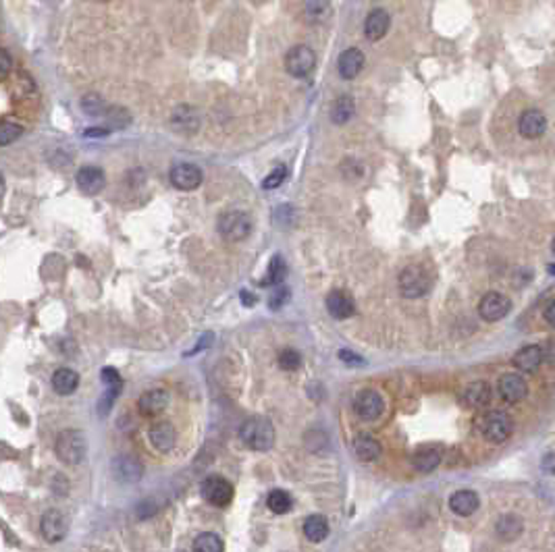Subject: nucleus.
I'll return each instance as SVG.
<instances>
[{
  "instance_id": "1",
  "label": "nucleus",
  "mask_w": 555,
  "mask_h": 552,
  "mask_svg": "<svg viewBox=\"0 0 555 552\" xmlns=\"http://www.w3.org/2000/svg\"><path fill=\"white\" fill-rule=\"evenodd\" d=\"M239 438L252 450H270L275 444V428L266 417H250L241 424Z\"/></svg>"
},
{
  "instance_id": "2",
  "label": "nucleus",
  "mask_w": 555,
  "mask_h": 552,
  "mask_svg": "<svg viewBox=\"0 0 555 552\" xmlns=\"http://www.w3.org/2000/svg\"><path fill=\"white\" fill-rule=\"evenodd\" d=\"M88 450V442H85V434L81 430H63L56 442H54V453L59 457V461H63L65 465H79L85 457Z\"/></svg>"
},
{
  "instance_id": "3",
  "label": "nucleus",
  "mask_w": 555,
  "mask_h": 552,
  "mask_svg": "<svg viewBox=\"0 0 555 552\" xmlns=\"http://www.w3.org/2000/svg\"><path fill=\"white\" fill-rule=\"evenodd\" d=\"M484 441L501 444L514 434V417L506 411H489L479 424Z\"/></svg>"
},
{
  "instance_id": "4",
  "label": "nucleus",
  "mask_w": 555,
  "mask_h": 552,
  "mask_svg": "<svg viewBox=\"0 0 555 552\" xmlns=\"http://www.w3.org/2000/svg\"><path fill=\"white\" fill-rule=\"evenodd\" d=\"M400 293L406 299H418L422 295L429 293L431 289V278L426 274V270L418 264L406 266L400 274Z\"/></svg>"
},
{
  "instance_id": "5",
  "label": "nucleus",
  "mask_w": 555,
  "mask_h": 552,
  "mask_svg": "<svg viewBox=\"0 0 555 552\" xmlns=\"http://www.w3.org/2000/svg\"><path fill=\"white\" fill-rule=\"evenodd\" d=\"M314 67H316V54L306 44H297L285 54V71L296 79L308 77L314 71Z\"/></svg>"
},
{
  "instance_id": "6",
  "label": "nucleus",
  "mask_w": 555,
  "mask_h": 552,
  "mask_svg": "<svg viewBox=\"0 0 555 552\" xmlns=\"http://www.w3.org/2000/svg\"><path fill=\"white\" fill-rule=\"evenodd\" d=\"M217 226L227 241H244L252 233V219L246 212L231 210L222 214Z\"/></svg>"
},
{
  "instance_id": "7",
  "label": "nucleus",
  "mask_w": 555,
  "mask_h": 552,
  "mask_svg": "<svg viewBox=\"0 0 555 552\" xmlns=\"http://www.w3.org/2000/svg\"><path fill=\"white\" fill-rule=\"evenodd\" d=\"M200 494L206 503L215 507H227L233 501V486L221 476H210L200 484Z\"/></svg>"
},
{
  "instance_id": "8",
  "label": "nucleus",
  "mask_w": 555,
  "mask_h": 552,
  "mask_svg": "<svg viewBox=\"0 0 555 552\" xmlns=\"http://www.w3.org/2000/svg\"><path fill=\"white\" fill-rule=\"evenodd\" d=\"M354 409H356V413H358L360 419H364V422H374V419H378V417L383 415V411H385V401H383V397H381L378 391H374V388H364V391H360V393L356 395V399H354Z\"/></svg>"
},
{
  "instance_id": "9",
  "label": "nucleus",
  "mask_w": 555,
  "mask_h": 552,
  "mask_svg": "<svg viewBox=\"0 0 555 552\" xmlns=\"http://www.w3.org/2000/svg\"><path fill=\"white\" fill-rule=\"evenodd\" d=\"M512 309V301L510 297L503 293L491 291V293L482 295L481 303H479V316L484 322H497L501 318H506Z\"/></svg>"
},
{
  "instance_id": "10",
  "label": "nucleus",
  "mask_w": 555,
  "mask_h": 552,
  "mask_svg": "<svg viewBox=\"0 0 555 552\" xmlns=\"http://www.w3.org/2000/svg\"><path fill=\"white\" fill-rule=\"evenodd\" d=\"M67 529H69V521L59 509H50L42 515L40 532L46 542H61L67 536Z\"/></svg>"
},
{
  "instance_id": "11",
  "label": "nucleus",
  "mask_w": 555,
  "mask_h": 552,
  "mask_svg": "<svg viewBox=\"0 0 555 552\" xmlns=\"http://www.w3.org/2000/svg\"><path fill=\"white\" fill-rule=\"evenodd\" d=\"M169 179L173 187L181 189V191H193L198 189L202 181H204V175L202 171L196 166V164H189V162H181V164H175L169 173Z\"/></svg>"
},
{
  "instance_id": "12",
  "label": "nucleus",
  "mask_w": 555,
  "mask_h": 552,
  "mask_svg": "<svg viewBox=\"0 0 555 552\" xmlns=\"http://www.w3.org/2000/svg\"><path fill=\"white\" fill-rule=\"evenodd\" d=\"M497 388H499V397H501L506 403H510V405L524 401L526 395H528V384H526V380H524L520 374H506V376H501Z\"/></svg>"
},
{
  "instance_id": "13",
  "label": "nucleus",
  "mask_w": 555,
  "mask_h": 552,
  "mask_svg": "<svg viewBox=\"0 0 555 552\" xmlns=\"http://www.w3.org/2000/svg\"><path fill=\"white\" fill-rule=\"evenodd\" d=\"M518 131L526 140H537L547 131V116L537 109H528L520 114Z\"/></svg>"
},
{
  "instance_id": "14",
  "label": "nucleus",
  "mask_w": 555,
  "mask_h": 552,
  "mask_svg": "<svg viewBox=\"0 0 555 552\" xmlns=\"http://www.w3.org/2000/svg\"><path fill=\"white\" fill-rule=\"evenodd\" d=\"M148 441L158 453L167 455L169 450H173L177 442V432L171 422H154L148 430Z\"/></svg>"
},
{
  "instance_id": "15",
  "label": "nucleus",
  "mask_w": 555,
  "mask_h": 552,
  "mask_svg": "<svg viewBox=\"0 0 555 552\" xmlns=\"http://www.w3.org/2000/svg\"><path fill=\"white\" fill-rule=\"evenodd\" d=\"M491 397H493V393H491L489 382L477 380V382H470L468 386H464V391L460 395V401H462V405L468 407V409H482V407H487L491 403Z\"/></svg>"
},
{
  "instance_id": "16",
  "label": "nucleus",
  "mask_w": 555,
  "mask_h": 552,
  "mask_svg": "<svg viewBox=\"0 0 555 552\" xmlns=\"http://www.w3.org/2000/svg\"><path fill=\"white\" fill-rule=\"evenodd\" d=\"M441 457H443L441 446H437V444H424V446H420V448L414 453L412 465H414V470L420 472V474H431V472H435V470L439 467Z\"/></svg>"
},
{
  "instance_id": "17",
  "label": "nucleus",
  "mask_w": 555,
  "mask_h": 552,
  "mask_svg": "<svg viewBox=\"0 0 555 552\" xmlns=\"http://www.w3.org/2000/svg\"><path fill=\"white\" fill-rule=\"evenodd\" d=\"M366 65V59H364V52L358 50V48H347L341 52L339 61H337V71L343 79H356L358 75L362 73Z\"/></svg>"
},
{
  "instance_id": "18",
  "label": "nucleus",
  "mask_w": 555,
  "mask_h": 552,
  "mask_svg": "<svg viewBox=\"0 0 555 552\" xmlns=\"http://www.w3.org/2000/svg\"><path fill=\"white\" fill-rule=\"evenodd\" d=\"M169 401H171V397L165 388H152L140 397L138 409L144 417H158L167 409Z\"/></svg>"
},
{
  "instance_id": "19",
  "label": "nucleus",
  "mask_w": 555,
  "mask_h": 552,
  "mask_svg": "<svg viewBox=\"0 0 555 552\" xmlns=\"http://www.w3.org/2000/svg\"><path fill=\"white\" fill-rule=\"evenodd\" d=\"M389 27H391L389 13L385 8H374V11H370L366 21H364V36L370 42H378V39L387 36Z\"/></svg>"
},
{
  "instance_id": "20",
  "label": "nucleus",
  "mask_w": 555,
  "mask_h": 552,
  "mask_svg": "<svg viewBox=\"0 0 555 552\" xmlns=\"http://www.w3.org/2000/svg\"><path fill=\"white\" fill-rule=\"evenodd\" d=\"M75 181H77V187H79L83 193L96 195V193H100V191L105 189L107 177H105L102 168H98V166H83V168H79Z\"/></svg>"
},
{
  "instance_id": "21",
  "label": "nucleus",
  "mask_w": 555,
  "mask_h": 552,
  "mask_svg": "<svg viewBox=\"0 0 555 552\" xmlns=\"http://www.w3.org/2000/svg\"><path fill=\"white\" fill-rule=\"evenodd\" d=\"M449 507L455 515L470 517L475 515L481 507V498L472 490H458L449 496Z\"/></svg>"
},
{
  "instance_id": "22",
  "label": "nucleus",
  "mask_w": 555,
  "mask_h": 552,
  "mask_svg": "<svg viewBox=\"0 0 555 552\" xmlns=\"http://www.w3.org/2000/svg\"><path fill=\"white\" fill-rule=\"evenodd\" d=\"M112 467H114V478L123 482V484H133L144 474L142 463L131 455H121L119 459H114Z\"/></svg>"
},
{
  "instance_id": "23",
  "label": "nucleus",
  "mask_w": 555,
  "mask_h": 552,
  "mask_svg": "<svg viewBox=\"0 0 555 552\" xmlns=\"http://www.w3.org/2000/svg\"><path fill=\"white\" fill-rule=\"evenodd\" d=\"M512 364L520 369V372H528L535 374L537 369L543 366V347L539 345H526L520 351H516Z\"/></svg>"
},
{
  "instance_id": "24",
  "label": "nucleus",
  "mask_w": 555,
  "mask_h": 552,
  "mask_svg": "<svg viewBox=\"0 0 555 552\" xmlns=\"http://www.w3.org/2000/svg\"><path fill=\"white\" fill-rule=\"evenodd\" d=\"M327 312L333 316L335 320H347L356 314V305H354L350 295L335 289L327 295Z\"/></svg>"
},
{
  "instance_id": "25",
  "label": "nucleus",
  "mask_w": 555,
  "mask_h": 552,
  "mask_svg": "<svg viewBox=\"0 0 555 552\" xmlns=\"http://www.w3.org/2000/svg\"><path fill=\"white\" fill-rule=\"evenodd\" d=\"M354 453L362 463H374L383 455V446L372 434H358L354 438Z\"/></svg>"
},
{
  "instance_id": "26",
  "label": "nucleus",
  "mask_w": 555,
  "mask_h": 552,
  "mask_svg": "<svg viewBox=\"0 0 555 552\" xmlns=\"http://www.w3.org/2000/svg\"><path fill=\"white\" fill-rule=\"evenodd\" d=\"M522 532H524V521L522 517L514 515V513L501 515L495 523V534L506 542H514L516 538H520Z\"/></svg>"
},
{
  "instance_id": "27",
  "label": "nucleus",
  "mask_w": 555,
  "mask_h": 552,
  "mask_svg": "<svg viewBox=\"0 0 555 552\" xmlns=\"http://www.w3.org/2000/svg\"><path fill=\"white\" fill-rule=\"evenodd\" d=\"M171 125L181 133H193L200 127V114L191 106H179L171 116Z\"/></svg>"
},
{
  "instance_id": "28",
  "label": "nucleus",
  "mask_w": 555,
  "mask_h": 552,
  "mask_svg": "<svg viewBox=\"0 0 555 552\" xmlns=\"http://www.w3.org/2000/svg\"><path fill=\"white\" fill-rule=\"evenodd\" d=\"M333 8H331V2L329 0H308L306 6H304V19L310 23V25H321L325 23L329 17H331Z\"/></svg>"
},
{
  "instance_id": "29",
  "label": "nucleus",
  "mask_w": 555,
  "mask_h": 552,
  "mask_svg": "<svg viewBox=\"0 0 555 552\" xmlns=\"http://www.w3.org/2000/svg\"><path fill=\"white\" fill-rule=\"evenodd\" d=\"M79 386V374L71 368H59L52 374V388L59 395H71Z\"/></svg>"
},
{
  "instance_id": "30",
  "label": "nucleus",
  "mask_w": 555,
  "mask_h": 552,
  "mask_svg": "<svg viewBox=\"0 0 555 552\" xmlns=\"http://www.w3.org/2000/svg\"><path fill=\"white\" fill-rule=\"evenodd\" d=\"M304 536H306L310 542H314V544L327 540V536H329V521H327V517L323 515L308 517V519L304 521Z\"/></svg>"
},
{
  "instance_id": "31",
  "label": "nucleus",
  "mask_w": 555,
  "mask_h": 552,
  "mask_svg": "<svg viewBox=\"0 0 555 552\" xmlns=\"http://www.w3.org/2000/svg\"><path fill=\"white\" fill-rule=\"evenodd\" d=\"M354 112H356V104L352 96H339L331 106V121L335 125H345L352 121Z\"/></svg>"
},
{
  "instance_id": "32",
  "label": "nucleus",
  "mask_w": 555,
  "mask_h": 552,
  "mask_svg": "<svg viewBox=\"0 0 555 552\" xmlns=\"http://www.w3.org/2000/svg\"><path fill=\"white\" fill-rule=\"evenodd\" d=\"M266 505H268V509H270L273 513L285 515V513L292 511L294 501H292V496H290L285 490H273V492L268 494V498H266Z\"/></svg>"
},
{
  "instance_id": "33",
  "label": "nucleus",
  "mask_w": 555,
  "mask_h": 552,
  "mask_svg": "<svg viewBox=\"0 0 555 552\" xmlns=\"http://www.w3.org/2000/svg\"><path fill=\"white\" fill-rule=\"evenodd\" d=\"M193 551L196 552H222L225 551V544L222 540L213 534V532H204L200 534L196 540H193Z\"/></svg>"
},
{
  "instance_id": "34",
  "label": "nucleus",
  "mask_w": 555,
  "mask_h": 552,
  "mask_svg": "<svg viewBox=\"0 0 555 552\" xmlns=\"http://www.w3.org/2000/svg\"><path fill=\"white\" fill-rule=\"evenodd\" d=\"M285 276H287V264H285V259L281 258V256H275V258L270 259V266H268V276H266V281H264V285H281L283 281H285Z\"/></svg>"
},
{
  "instance_id": "35",
  "label": "nucleus",
  "mask_w": 555,
  "mask_h": 552,
  "mask_svg": "<svg viewBox=\"0 0 555 552\" xmlns=\"http://www.w3.org/2000/svg\"><path fill=\"white\" fill-rule=\"evenodd\" d=\"M81 109H83L85 114H90V116H105L107 111H109L105 98L98 96V94H88V96H83V98H81Z\"/></svg>"
},
{
  "instance_id": "36",
  "label": "nucleus",
  "mask_w": 555,
  "mask_h": 552,
  "mask_svg": "<svg viewBox=\"0 0 555 552\" xmlns=\"http://www.w3.org/2000/svg\"><path fill=\"white\" fill-rule=\"evenodd\" d=\"M23 135V125L15 121H0V146H11Z\"/></svg>"
},
{
  "instance_id": "37",
  "label": "nucleus",
  "mask_w": 555,
  "mask_h": 552,
  "mask_svg": "<svg viewBox=\"0 0 555 552\" xmlns=\"http://www.w3.org/2000/svg\"><path fill=\"white\" fill-rule=\"evenodd\" d=\"M279 366L285 372H296L302 366V355L297 353L296 349H283L279 353Z\"/></svg>"
},
{
  "instance_id": "38",
  "label": "nucleus",
  "mask_w": 555,
  "mask_h": 552,
  "mask_svg": "<svg viewBox=\"0 0 555 552\" xmlns=\"http://www.w3.org/2000/svg\"><path fill=\"white\" fill-rule=\"evenodd\" d=\"M285 179H287V168H285V166H277L273 173H268V175H266V179L262 181V187L270 191V189H277V187H281Z\"/></svg>"
},
{
  "instance_id": "39",
  "label": "nucleus",
  "mask_w": 555,
  "mask_h": 552,
  "mask_svg": "<svg viewBox=\"0 0 555 552\" xmlns=\"http://www.w3.org/2000/svg\"><path fill=\"white\" fill-rule=\"evenodd\" d=\"M105 116H107V121L112 123L114 127H127L129 121H131L129 112L125 111V109H119V106H109V111H107Z\"/></svg>"
},
{
  "instance_id": "40",
  "label": "nucleus",
  "mask_w": 555,
  "mask_h": 552,
  "mask_svg": "<svg viewBox=\"0 0 555 552\" xmlns=\"http://www.w3.org/2000/svg\"><path fill=\"white\" fill-rule=\"evenodd\" d=\"M156 511H158V505H156L152 498L140 501L138 507H136V515H138V519H142V521H146V519H150V517L156 515Z\"/></svg>"
},
{
  "instance_id": "41",
  "label": "nucleus",
  "mask_w": 555,
  "mask_h": 552,
  "mask_svg": "<svg viewBox=\"0 0 555 552\" xmlns=\"http://www.w3.org/2000/svg\"><path fill=\"white\" fill-rule=\"evenodd\" d=\"M100 378H102V382L107 384V386H123V380H121V376H119V372L114 368H105L102 372H100Z\"/></svg>"
},
{
  "instance_id": "42",
  "label": "nucleus",
  "mask_w": 555,
  "mask_h": 552,
  "mask_svg": "<svg viewBox=\"0 0 555 552\" xmlns=\"http://www.w3.org/2000/svg\"><path fill=\"white\" fill-rule=\"evenodd\" d=\"M290 299V291L285 289V287H281V285H277V289H275V293H273V297H270V309H279L285 301Z\"/></svg>"
},
{
  "instance_id": "43",
  "label": "nucleus",
  "mask_w": 555,
  "mask_h": 552,
  "mask_svg": "<svg viewBox=\"0 0 555 552\" xmlns=\"http://www.w3.org/2000/svg\"><path fill=\"white\" fill-rule=\"evenodd\" d=\"M337 355H339V360H341L343 364H347V366H356V364H358V366H362V364H364V360H362L358 353L350 351V349H341Z\"/></svg>"
},
{
  "instance_id": "44",
  "label": "nucleus",
  "mask_w": 555,
  "mask_h": 552,
  "mask_svg": "<svg viewBox=\"0 0 555 552\" xmlns=\"http://www.w3.org/2000/svg\"><path fill=\"white\" fill-rule=\"evenodd\" d=\"M13 69V61H11V54L6 50L0 48V79H4L6 75L11 73Z\"/></svg>"
},
{
  "instance_id": "45",
  "label": "nucleus",
  "mask_w": 555,
  "mask_h": 552,
  "mask_svg": "<svg viewBox=\"0 0 555 552\" xmlns=\"http://www.w3.org/2000/svg\"><path fill=\"white\" fill-rule=\"evenodd\" d=\"M543 472H547L549 476H555V453H547L541 461Z\"/></svg>"
},
{
  "instance_id": "46",
  "label": "nucleus",
  "mask_w": 555,
  "mask_h": 552,
  "mask_svg": "<svg viewBox=\"0 0 555 552\" xmlns=\"http://www.w3.org/2000/svg\"><path fill=\"white\" fill-rule=\"evenodd\" d=\"M543 362H547L549 366L555 368V341L547 343V345L543 347Z\"/></svg>"
},
{
  "instance_id": "47",
  "label": "nucleus",
  "mask_w": 555,
  "mask_h": 552,
  "mask_svg": "<svg viewBox=\"0 0 555 552\" xmlns=\"http://www.w3.org/2000/svg\"><path fill=\"white\" fill-rule=\"evenodd\" d=\"M545 320H547V324L555 331V301H551V303L547 305V309H545Z\"/></svg>"
},
{
  "instance_id": "48",
  "label": "nucleus",
  "mask_w": 555,
  "mask_h": 552,
  "mask_svg": "<svg viewBox=\"0 0 555 552\" xmlns=\"http://www.w3.org/2000/svg\"><path fill=\"white\" fill-rule=\"evenodd\" d=\"M85 135L88 137H105V135H109V129H88Z\"/></svg>"
},
{
  "instance_id": "49",
  "label": "nucleus",
  "mask_w": 555,
  "mask_h": 552,
  "mask_svg": "<svg viewBox=\"0 0 555 552\" xmlns=\"http://www.w3.org/2000/svg\"><path fill=\"white\" fill-rule=\"evenodd\" d=\"M241 299H244V303H246V305H252V303H256V297H254V295H248L246 291L241 293Z\"/></svg>"
},
{
  "instance_id": "50",
  "label": "nucleus",
  "mask_w": 555,
  "mask_h": 552,
  "mask_svg": "<svg viewBox=\"0 0 555 552\" xmlns=\"http://www.w3.org/2000/svg\"><path fill=\"white\" fill-rule=\"evenodd\" d=\"M4 193V177H2V173H0V195Z\"/></svg>"
},
{
  "instance_id": "51",
  "label": "nucleus",
  "mask_w": 555,
  "mask_h": 552,
  "mask_svg": "<svg viewBox=\"0 0 555 552\" xmlns=\"http://www.w3.org/2000/svg\"><path fill=\"white\" fill-rule=\"evenodd\" d=\"M549 274H554L555 276V266H549Z\"/></svg>"
},
{
  "instance_id": "52",
  "label": "nucleus",
  "mask_w": 555,
  "mask_h": 552,
  "mask_svg": "<svg viewBox=\"0 0 555 552\" xmlns=\"http://www.w3.org/2000/svg\"><path fill=\"white\" fill-rule=\"evenodd\" d=\"M551 252H554V256H555V239L551 241Z\"/></svg>"
},
{
  "instance_id": "53",
  "label": "nucleus",
  "mask_w": 555,
  "mask_h": 552,
  "mask_svg": "<svg viewBox=\"0 0 555 552\" xmlns=\"http://www.w3.org/2000/svg\"><path fill=\"white\" fill-rule=\"evenodd\" d=\"M98 2H109V0H98Z\"/></svg>"
}]
</instances>
